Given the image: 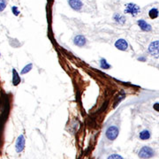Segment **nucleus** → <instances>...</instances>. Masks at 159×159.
I'll list each match as a JSON object with an SVG mask.
<instances>
[{
	"mask_svg": "<svg viewBox=\"0 0 159 159\" xmlns=\"http://www.w3.org/2000/svg\"><path fill=\"white\" fill-rule=\"evenodd\" d=\"M139 158L142 159H149L153 158L155 156V150L148 146L142 147L139 151Z\"/></svg>",
	"mask_w": 159,
	"mask_h": 159,
	"instance_id": "1",
	"label": "nucleus"
},
{
	"mask_svg": "<svg viewBox=\"0 0 159 159\" xmlns=\"http://www.w3.org/2000/svg\"><path fill=\"white\" fill-rule=\"evenodd\" d=\"M125 12L127 13V14L132 15L133 17H135V16H137V15L141 12V8H140L136 4L128 3V4H126Z\"/></svg>",
	"mask_w": 159,
	"mask_h": 159,
	"instance_id": "2",
	"label": "nucleus"
},
{
	"mask_svg": "<svg viewBox=\"0 0 159 159\" xmlns=\"http://www.w3.org/2000/svg\"><path fill=\"white\" fill-rule=\"evenodd\" d=\"M118 133H119V130L117 126H110L107 128L105 132V135L107 137L108 140L110 141H114L117 139V137L118 136Z\"/></svg>",
	"mask_w": 159,
	"mask_h": 159,
	"instance_id": "3",
	"label": "nucleus"
},
{
	"mask_svg": "<svg viewBox=\"0 0 159 159\" xmlns=\"http://www.w3.org/2000/svg\"><path fill=\"white\" fill-rule=\"evenodd\" d=\"M25 144H26V139L23 134H20L15 143V150L17 153H21L24 149H25Z\"/></svg>",
	"mask_w": 159,
	"mask_h": 159,
	"instance_id": "4",
	"label": "nucleus"
},
{
	"mask_svg": "<svg viewBox=\"0 0 159 159\" xmlns=\"http://www.w3.org/2000/svg\"><path fill=\"white\" fill-rule=\"evenodd\" d=\"M149 53L154 57H159V40L152 42L149 45Z\"/></svg>",
	"mask_w": 159,
	"mask_h": 159,
	"instance_id": "5",
	"label": "nucleus"
},
{
	"mask_svg": "<svg viewBox=\"0 0 159 159\" xmlns=\"http://www.w3.org/2000/svg\"><path fill=\"white\" fill-rule=\"evenodd\" d=\"M128 43L125 39H118L115 43V47L122 52H125L128 49Z\"/></svg>",
	"mask_w": 159,
	"mask_h": 159,
	"instance_id": "6",
	"label": "nucleus"
},
{
	"mask_svg": "<svg viewBox=\"0 0 159 159\" xmlns=\"http://www.w3.org/2000/svg\"><path fill=\"white\" fill-rule=\"evenodd\" d=\"M73 44L78 47H84L87 44V39L84 36L78 35L73 38Z\"/></svg>",
	"mask_w": 159,
	"mask_h": 159,
	"instance_id": "7",
	"label": "nucleus"
},
{
	"mask_svg": "<svg viewBox=\"0 0 159 159\" xmlns=\"http://www.w3.org/2000/svg\"><path fill=\"white\" fill-rule=\"evenodd\" d=\"M68 4L73 10L76 12H80L83 6V4L81 0H68Z\"/></svg>",
	"mask_w": 159,
	"mask_h": 159,
	"instance_id": "8",
	"label": "nucleus"
},
{
	"mask_svg": "<svg viewBox=\"0 0 159 159\" xmlns=\"http://www.w3.org/2000/svg\"><path fill=\"white\" fill-rule=\"evenodd\" d=\"M137 24H138V26L140 27V28H141L142 30L145 31V32H150V31L152 30V27H151L147 21H145L144 20H139L137 21Z\"/></svg>",
	"mask_w": 159,
	"mask_h": 159,
	"instance_id": "9",
	"label": "nucleus"
},
{
	"mask_svg": "<svg viewBox=\"0 0 159 159\" xmlns=\"http://www.w3.org/2000/svg\"><path fill=\"white\" fill-rule=\"evenodd\" d=\"M113 20H114V21H115L116 23H118V24H120V25L125 24L126 21V17H125L123 14H120V13H115V14L113 15Z\"/></svg>",
	"mask_w": 159,
	"mask_h": 159,
	"instance_id": "10",
	"label": "nucleus"
},
{
	"mask_svg": "<svg viewBox=\"0 0 159 159\" xmlns=\"http://www.w3.org/2000/svg\"><path fill=\"white\" fill-rule=\"evenodd\" d=\"M21 81L20 76L16 71V69L12 68V85L13 86H18Z\"/></svg>",
	"mask_w": 159,
	"mask_h": 159,
	"instance_id": "11",
	"label": "nucleus"
},
{
	"mask_svg": "<svg viewBox=\"0 0 159 159\" xmlns=\"http://www.w3.org/2000/svg\"><path fill=\"white\" fill-rule=\"evenodd\" d=\"M150 136H151V134H150V132L149 130H143V131H142V132L140 133V134H139L140 139L142 140V141H147V140H149V139L150 138Z\"/></svg>",
	"mask_w": 159,
	"mask_h": 159,
	"instance_id": "12",
	"label": "nucleus"
},
{
	"mask_svg": "<svg viewBox=\"0 0 159 159\" xmlns=\"http://www.w3.org/2000/svg\"><path fill=\"white\" fill-rule=\"evenodd\" d=\"M149 16L150 19H157L159 16V10L158 8H152L149 12Z\"/></svg>",
	"mask_w": 159,
	"mask_h": 159,
	"instance_id": "13",
	"label": "nucleus"
},
{
	"mask_svg": "<svg viewBox=\"0 0 159 159\" xmlns=\"http://www.w3.org/2000/svg\"><path fill=\"white\" fill-rule=\"evenodd\" d=\"M100 67L102 69H105V70H108L111 67V65L107 62L105 58H101L100 59Z\"/></svg>",
	"mask_w": 159,
	"mask_h": 159,
	"instance_id": "14",
	"label": "nucleus"
},
{
	"mask_svg": "<svg viewBox=\"0 0 159 159\" xmlns=\"http://www.w3.org/2000/svg\"><path fill=\"white\" fill-rule=\"evenodd\" d=\"M32 68H33V65H32V64H28V65H27L21 70L20 74H27L28 73H29V72L32 70Z\"/></svg>",
	"mask_w": 159,
	"mask_h": 159,
	"instance_id": "15",
	"label": "nucleus"
},
{
	"mask_svg": "<svg viewBox=\"0 0 159 159\" xmlns=\"http://www.w3.org/2000/svg\"><path fill=\"white\" fill-rule=\"evenodd\" d=\"M6 7V0H0V12H3Z\"/></svg>",
	"mask_w": 159,
	"mask_h": 159,
	"instance_id": "16",
	"label": "nucleus"
},
{
	"mask_svg": "<svg viewBox=\"0 0 159 159\" xmlns=\"http://www.w3.org/2000/svg\"><path fill=\"white\" fill-rule=\"evenodd\" d=\"M12 12L15 16H18L20 14V10L17 6H12Z\"/></svg>",
	"mask_w": 159,
	"mask_h": 159,
	"instance_id": "17",
	"label": "nucleus"
},
{
	"mask_svg": "<svg viewBox=\"0 0 159 159\" xmlns=\"http://www.w3.org/2000/svg\"><path fill=\"white\" fill-rule=\"evenodd\" d=\"M107 159H124L120 155H118V154H112L110 156L108 157Z\"/></svg>",
	"mask_w": 159,
	"mask_h": 159,
	"instance_id": "18",
	"label": "nucleus"
},
{
	"mask_svg": "<svg viewBox=\"0 0 159 159\" xmlns=\"http://www.w3.org/2000/svg\"><path fill=\"white\" fill-rule=\"evenodd\" d=\"M138 59H139V60H142V61H145V60H146L144 57H139Z\"/></svg>",
	"mask_w": 159,
	"mask_h": 159,
	"instance_id": "19",
	"label": "nucleus"
},
{
	"mask_svg": "<svg viewBox=\"0 0 159 159\" xmlns=\"http://www.w3.org/2000/svg\"><path fill=\"white\" fill-rule=\"evenodd\" d=\"M0 56H1V53H0Z\"/></svg>",
	"mask_w": 159,
	"mask_h": 159,
	"instance_id": "20",
	"label": "nucleus"
}]
</instances>
